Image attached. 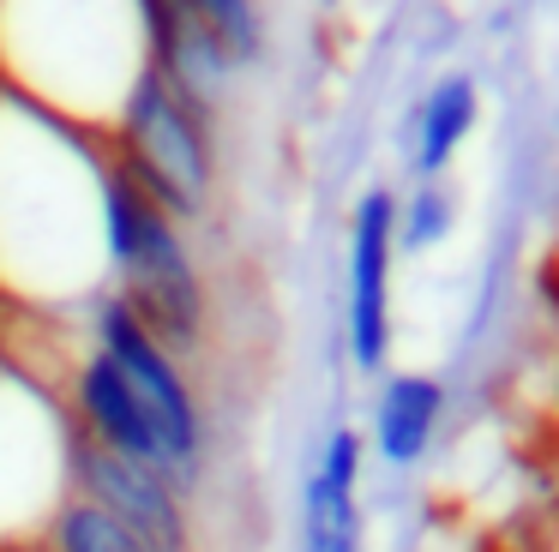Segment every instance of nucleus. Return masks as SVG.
Returning <instances> with one entry per match:
<instances>
[{"instance_id": "13", "label": "nucleus", "mask_w": 559, "mask_h": 552, "mask_svg": "<svg viewBox=\"0 0 559 552\" xmlns=\"http://www.w3.org/2000/svg\"><path fill=\"white\" fill-rule=\"evenodd\" d=\"M361 456H367V439H361V432H355V427H331L313 475L325 480V487H337V492H355V487H361Z\"/></svg>"}, {"instance_id": "5", "label": "nucleus", "mask_w": 559, "mask_h": 552, "mask_svg": "<svg viewBox=\"0 0 559 552\" xmlns=\"http://www.w3.org/2000/svg\"><path fill=\"white\" fill-rule=\"evenodd\" d=\"M67 475H73L79 499H91L97 511H109L115 523H121L133 540H145L151 552H193L187 492L175 487L169 475L103 451V444L85 439L79 427H73V451H67Z\"/></svg>"}, {"instance_id": "4", "label": "nucleus", "mask_w": 559, "mask_h": 552, "mask_svg": "<svg viewBox=\"0 0 559 552\" xmlns=\"http://www.w3.org/2000/svg\"><path fill=\"white\" fill-rule=\"evenodd\" d=\"M85 331H91V343L121 367V379L133 384L139 408L151 415V427H157V439H163L175 487L181 492L199 487V475H205V408H199L181 360L133 319V307H127L115 288L85 307Z\"/></svg>"}, {"instance_id": "12", "label": "nucleus", "mask_w": 559, "mask_h": 552, "mask_svg": "<svg viewBox=\"0 0 559 552\" xmlns=\"http://www.w3.org/2000/svg\"><path fill=\"white\" fill-rule=\"evenodd\" d=\"M451 228V192L439 180H427L409 204H397V252H421L433 240H445Z\"/></svg>"}, {"instance_id": "8", "label": "nucleus", "mask_w": 559, "mask_h": 552, "mask_svg": "<svg viewBox=\"0 0 559 552\" xmlns=\"http://www.w3.org/2000/svg\"><path fill=\"white\" fill-rule=\"evenodd\" d=\"M475 115H481V91H475L469 72H445V79L421 96V108H415V139H409L421 187L451 168V156H457L463 139L475 132Z\"/></svg>"}, {"instance_id": "7", "label": "nucleus", "mask_w": 559, "mask_h": 552, "mask_svg": "<svg viewBox=\"0 0 559 552\" xmlns=\"http://www.w3.org/2000/svg\"><path fill=\"white\" fill-rule=\"evenodd\" d=\"M445 427V384L433 372H391L373 396L367 444L385 468H415Z\"/></svg>"}, {"instance_id": "6", "label": "nucleus", "mask_w": 559, "mask_h": 552, "mask_svg": "<svg viewBox=\"0 0 559 552\" xmlns=\"http://www.w3.org/2000/svg\"><path fill=\"white\" fill-rule=\"evenodd\" d=\"M391 276H397V192L367 187L349 216V360L385 372L391 360Z\"/></svg>"}, {"instance_id": "11", "label": "nucleus", "mask_w": 559, "mask_h": 552, "mask_svg": "<svg viewBox=\"0 0 559 552\" xmlns=\"http://www.w3.org/2000/svg\"><path fill=\"white\" fill-rule=\"evenodd\" d=\"M175 7L205 24V31L229 48L235 67L265 55V12H259V0H175Z\"/></svg>"}, {"instance_id": "1", "label": "nucleus", "mask_w": 559, "mask_h": 552, "mask_svg": "<svg viewBox=\"0 0 559 552\" xmlns=\"http://www.w3.org/2000/svg\"><path fill=\"white\" fill-rule=\"evenodd\" d=\"M151 0H0V91L109 144L151 79Z\"/></svg>"}, {"instance_id": "9", "label": "nucleus", "mask_w": 559, "mask_h": 552, "mask_svg": "<svg viewBox=\"0 0 559 552\" xmlns=\"http://www.w3.org/2000/svg\"><path fill=\"white\" fill-rule=\"evenodd\" d=\"M301 552H361V504L355 492L307 475L301 487Z\"/></svg>"}, {"instance_id": "3", "label": "nucleus", "mask_w": 559, "mask_h": 552, "mask_svg": "<svg viewBox=\"0 0 559 552\" xmlns=\"http://www.w3.org/2000/svg\"><path fill=\"white\" fill-rule=\"evenodd\" d=\"M103 151L175 216V223H199L217 192V144H211V120L187 108L169 84L151 72L121 108V127L109 132Z\"/></svg>"}, {"instance_id": "2", "label": "nucleus", "mask_w": 559, "mask_h": 552, "mask_svg": "<svg viewBox=\"0 0 559 552\" xmlns=\"http://www.w3.org/2000/svg\"><path fill=\"white\" fill-rule=\"evenodd\" d=\"M103 240H109L115 295L169 355H199L211 331V295L181 223L103 151Z\"/></svg>"}, {"instance_id": "10", "label": "nucleus", "mask_w": 559, "mask_h": 552, "mask_svg": "<svg viewBox=\"0 0 559 552\" xmlns=\"http://www.w3.org/2000/svg\"><path fill=\"white\" fill-rule=\"evenodd\" d=\"M49 552H151L145 540H133L109 511H97L91 499H67L49 523Z\"/></svg>"}]
</instances>
